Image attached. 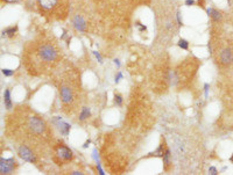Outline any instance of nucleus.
I'll use <instances>...</instances> for the list:
<instances>
[{"label": "nucleus", "mask_w": 233, "mask_h": 175, "mask_svg": "<svg viewBox=\"0 0 233 175\" xmlns=\"http://www.w3.org/2000/svg\"><path fill=\"white\" fill-rule=\"evenodd\" d=\"M97 168H98V171H99V174H101V175L105 174V173L103 172V169H101V167H100V164H99V162L97 164Z\"/></svg>", "instance_id": "nucleus-25"}, {"label": "nucleus", "mask_w": 233, "mask_h": 175, "mask_svg": "<svg viewBox=\"0 0 233 175\" xmlns=\"http://www.w3.org/2000/svg\"><path fill=\"white\" fill-rule=\"evenodd\" d=\"M18 153L19 155L25 160V161H28V162H32V164H36L38 162V158H36V154L33 152V150L27 146V145H19L18 147Z\"/></svg>", "instance_id": "nucleus-5"}, {"label": "nucleus", "mask_w": 233, "mask_h": 175, "mask_svg": "<svg viewBox=\"0 0 233 175\" xmlns=\"http://www.w3.org/2000/svg\"><path fill=\"white\" fill-rule=\"evenodd\" d=\"M72 23H74V27H75V29H76V30H78V32H81V33L85 32L86 22H85V20L83 19V16H81V15H76V16L74 18Z\"/></svg>", "instance_id": "nucleus-8"}, {"label": "nucleus", "mask_w": 233, "mask_h": 175, "mask_svg": "<svg viewBox=\"0 0 233 175\" xmlns=\"http://www.w3.org/2000/svg\"><path fill=\"white\" fill-rule=\"evenodd\" d=\"M176 16H177V22H178V26H180V27H182V26H183V22H182V19H181V12H180V10H177V13H176Z\"/></svg>", "instance_id": "nucleus-19"}, {"label": "nucleus", "mask_w": 233, "mask_h": 175, "mask_svg": "<svg viewBox=\"0 0 233 175\" xmlns=\"http://www.w3.org/2000/svg\"><path fill=\"white\" fill-rule=\"evenodd\" d=\"M18 32V26H12V27H8L6 29L2 30V36H6V37H13Z\"/></svg>", "instance_id": "nucleus-10"}, {"label": "nucleus", "mask_w": 233, "mask_h": 175, "mask_svg": "<svg viewBox=\"0 0 233 175\" xmlns=\"http://www.w3.org/2000/svg\"><path fill=\"white\" fill-rule=\"evenodd\" d=\"M71 174H83V173H81V172H72V173H71Z\"/></svg>", "instance_id": "nucleus-30"}, {"label": "nucleus", "mask_w": 233, "mask_h": 175, "mask_svg": "<svg viewBox=\"0 0 233 175\" xmlns=\"http://www.w3.org/2000/svg\"><path fill=\"white\" fill-rule=\"evenodd\" d=\"M209 173H210V174H212V175L218 174V172H217V169H216L215 167H210V168H209Z\"/></svg>", "instance_id": "nucleus-20"}, {"label": "nucleus", "mask_w": 233, "mask_h": 175, "mask_svg": "<svg viewBox=\"0 0 233 175\" xmlns=\"http://www.w3.org/2000/svg\"><path fill=\"white\" fill-rule=\"evenodd\" d=\"M89 144H90V140H88V141H86V143H85V144L83 145V147H84V148H86V147L89 146Z\"/></svg>", "instance_id": "nucleus-28"}, {"label": "nucleus", "mask_w": 233, "mask_h": 175, "mask_svg": "<svg viewBox=\"0 0 233 175\" xmlns=\"http://www.w3.org/2000/svg\"><path fill=\"white\" fill-rule=\"evenodd\" d=\"M120 79H123V74H121V72H118V74L115 76V83L118 84L120 81Z\"/></svg>", "instance_id": "nucleus-21"}, {"label": "nucleus", "mask_w": 233, "mask_h": 175, "mask_svg": "<svg viewBox=\"0 0 233 175\" xmlns=\"http://www.w3.org/2000/svg\"><path fill=\"white\" fill-rule=\"evenodd\" d=\"M16 168V161L14 160V158H9V159H0V173L4 174H9L12 173L14 169Z\"/></svg>", "instance_id": "nucleus-6"}, {"label": "nucleus", "mask_w": 233, "mask_h": 175, "mask_svg": "<svg viewBox=\"0 0 233 175\" xmlns=\"http://www.w3.org/2000/svg\"><path fill=\"white\" fill-rule=\"evenodd\" d=\"M93 158H94V160L97 161V164H98V157H97V150H93Z\"/></svg>", "instance_id": "nucleus-26"}, {"label": "nucleus", "mask_w": 233, "mask_h": 175, "mask_svg": "<svg viewBox=\"0 0 233 175\" xmlns=\"http://www.w3.org/2000/svg\"><path fill=\"white\" fill-rule=\"evenodd\" d=\"M4 102H5V107L7 109L12 108V100H11V90L6 89L4 93Z\"/></svg>", "instance_id": "nucleus-11"}, {"label": "nucleus", "mask_w": 233, "mask_h": 175, "mask_svg": "<svg viewBox=\"0 0 233 175\" xmlns=\"http://www.w3.org/2000/svg\"><path fill=\"white\" fill-rule=\"evenodd\" d=\"M206 13H208V15L212 19L213 22H219V21L222 20V18H223L222 13H220L218 9H215V8H211V7L206 8Z\"/></svg>", "instance_id": "nucleus-9"}, {"label": "nucleus", "mask_w": 233, "mask_h": 175, "mask_svg": "<svg viewBox=\"0 0 233 175\" xmlns=\"http://www.w3.org/2000/svg\"><path fill=\"white\" fill-rule=\"evenodd\" d=\"M230 160H231V162H233V155L231 157V159H230Z\"/></svg>", "instance_id": "nucleus-31"}, {"label": "nucleus", "mask_w": 233, "mask_h": 175, "mask_svg": "<svg viewBox=\"0 0 233 175\" xmlns=\"http://www.w3.org/2000/svg\"><path fill=\"white\" fill-rule=\"evenodd\" d=\"M54 159L58 162V165H62L63 162H68L72 159V151L63 145V144H58L54 147Z\"/></svg>", "instance_id": "nucleus-4"}, {"label": "nucleus", "mask_w": 233, "mask_h": 175, "mask_svg": "<svg viewBox=\"0 0 233 175\" xmlns=\"http://www.w3.org/2000/svg\"><path fill=\"white\" fill-rule=\"evenodd\" d=\"M114 63H115V65H117L118 67L120 66V63H119V60H118V59H114Z\"/></svg>", "instance_id": "nucleus-29"}, {"label": "nucleus", "mask_w": 233, "mask_h": 175, "mask_svg": "<svg viewBox=\"0 0 233 175\" xmlns=\"http://www.w3.org/2000/svg\"><path fill=\"white\" fill-rule=\"evenodd\" d=\"M93 55L97 57V59H98V62L99 63H101V56L99 55V52H97V51H93Z\"/></svg>", "instance_id": "nucleus-22"}, {"label": "nucleus", "mask_w": 233, "mask_h": 175, "mask_svg": "<svg viewBox=\"0 0 233 175\" xmlns=\"http://www.w3.org/2000/svg\"><path fill=\"white\" fill-rule=\"evenodd\" d=\"M5 2H8V4H13V2H19L20 0H2Z\"/></svg>", "instance_id": "nucleus-27"}, {"label": "nucleus", "mask_w": 233, "mask_h": 175, "mask_svg": "<svg viewBox=\"0 0 233 175\" xmlns=\"http://www.w3.org/2000/svg\"><path fill=\"white\" fill-rule=\"evenodd\" d=\"M135 26H137V27L139 28L140 32H146V30H147V27H146L144 24H142V23H141L140 21H138V22L135 23Z\"/></svg>", "instance_id": "nucleus-18"}, {"label": "nucleus", "mask_w": 233, "mask_h": 175, "mask_svg": "<svg viewBox=\"0 0 233 175\" xmlns=\"http://www.w3.org/2000/svg\"><path fill=\"white\" fill-rule=\"evenodd\" d=\"M209 88H210V85H209V84H205V85H204V92H205V96H208Z\"/></svg>", "instance_id": "nucleus-23"}, {"label": "nucleus", "mask_w": 233, "mask_h": 175, "mask_svg": "<svg viewBox=\"0 0 233 175\" xmlns=\"http://www.w3.org/2000/svg\"><path fill=\"white\" fill-rule=\"evenodd\" d=\"M195 4V0H186V6H192Z\"/></svg>", "instance_id": "nucleus-24"}, {"label": "nucleus", "mask_w": 233, "mask_h": 175, "mask_svg": "<svg viewBox=\"0 0 233 175\" xmlns=\"http://www.w3.org/2000/svg\"><path fill=\"white\" fill-rule=\"evenodd\" d=\"M2 74L6 76V77H12L14 74V71L13 70H9V69H2Z\"/></svg>", "instance_id": "nucleus-17"}, {"label": "nucleus", "mask_w": 233, "mask_h": 175, "mask_svg": "<svg viewBox=\"0 0 233 175\" xmlns=\"http://www.w3.org/2000/svg\"><path fill=\"white\" fill-rule=\"evenodd\" d=\"M163 164H164V169L166 171H168V167H169V165L171 164L170 162V150L169 148H167L166 150V152H164V154H163Z\"/></svg>", "instance_id": "nucleus-12"}, {"label": "nucleus", "mask_w": 233, "mask_h": 175, "mask_svg": "<svg viewBox=\"0 0 233 175\" xmlns=\"http://www.w3.org/2000/svg\"><path fill=\"white\" fill-rule=\"evenodd\" d=\"M89 116H90V110H89V108L83 107V108H82V111H81V114H79V121H84V120H86Z\"/></svg>", "instance_id": "nucleus-14"}, {"label": "nucleus", "mask_w": 233, "mask_h": 175, "mask_svg": "<svg viewBox=\"0 0 233 175\" xmlns=\"http://www.w3.org/2000/svg\"><path fill=\"white\" fill-rule=\"evenodd\" d=\"M51 122H52V124H54L55 127L58 128L59 132H61L63 136H68V134H69L71 127H70V124H68L67 122H64L61 117H54V118L51 120Z\"/></svg>", "instance_id": "nucleus-7"}, {"label": "nucleus", "mask_w": 233, "mask_h": 175, "mask_svg": "<svg viewBox=\"0 0 233 175\" xmlns=\"http://www.w3.org/2000/svg\"><path fill=\"white\" fill-rule=\"evenodd\" d=\"M166 150H167V147H166V144H164V141H163V143H161V144H160V146H159V147H157V150L154 152V154H155L156 157H163V154H164Z\"/></svg>", "instance_id": "nucleus-13"}, {"label": "nucleus", "mask_w": 233, "mask_h": 175, "mask_svg": "<svg viewBox=\"0 0 233 175\" xmlns=\"http://www.w3.org/2000/svg\"><path fill=\"white\" fill-rule=\"evenodd\" d=\"M114 103H115L117 106H119V107L123 104V97H121V95L114 94Z\"/></svg>", "instance_id": "nucleus-16"}, {"label": "nucleus", "mask_w": 233, "mask_h": 175, "mask_svg": "<svg viewBox=\"0 0 233 175\" xmlns=\"http://www.w3.org/2000/svg\"><path fill=\"white\" fill-rule=\"evenodd\" d=\"M59 96H61V101H62L64 108H69V107L74 106V103L77 99V92L69 84L62 83L59 86Z\"/></svg>", "instance_id": "nucleus-3"}, {"label": "nucleus", "mask_w": 233, "mask_h": 175, "mask_svg": "<svg viewBox=\"0 0 233 175\" xmlns=\"http://www.w3.org/2000/svg\"><path fill=\"white\" fill-rule=\"evenodd\" d=\"M41 13L46 16L63 19L67 15L68 0H36Z\"/></svg>", "instance_id": "nucleus-2"}, {"label": "nucleus", "mask_w": 233, "mask_h": 175, "mask_svg": "<svg viewBox=\"0 0 233 175\" xmlns=\"http://www.w3.org/2000/svg\"><path fill=\"white\" fill-rule=\"evenodd\" d=\"M59 59V49L55 42H40L33 45V50L28 53L29 71L35 74L51 69Z\"/></svg>", "instance_id": "nucleus-1"}, {"label": "nucleus", "mask_w": 233, "mask_h": 175, "mask_svg": "<svg viewBox=\"0 0 233 175\" xmlns=\"http://www.w3.org/2000/svg\"><path fill=\"white\" fill-rule=\"evenodd\" d=\"M177 45H178L181 49H183V50H188V48H189V43H188V41H186V40H183V38H181V40L178 41Z\"/></svg>", "instance_id": "nucleus-15"}]
</instances>
